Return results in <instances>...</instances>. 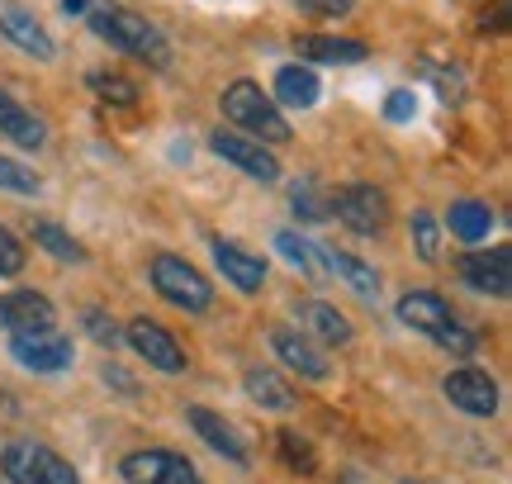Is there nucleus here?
<instances>
[{"label":"nucleus","mask_w":512,"mask_h":484,"mask_svg":"<svg viewBox=\"0 0 512 484\" xmlns=\"http://www.w3.org/2000/svg\"><path fill=\"white\" fill-rule=\"evenodd\" d=\"M456 276L475 290V295H494L503 299L508 295V280H512V252L508 247H494V252H465L456 261Z\"/></svg>","instance_id":"nucleus-11"},{"label":"nucleus","mask_w":512,"mask_h":484,"mask_svg":"<svg viewBox=\"0 0 512 484\" xmlns=\"http://www.w3.org/2000/svg\"><path fill=\"white\" fill-rule=\"evenodd\" d=\"M294 53H299V62H328V67H351V62H366L370 48L361 43V38L294 34Z\"/></svg>","instance_id":"nucleus-18"},{"label":"nucleus","mask_w":512,"mask_h":484,"mask_svg":"<svg viewBox=\"0 0 512 484\" xmlns=\"http://www.w3.org/2000/svg\"><path fill=\"white\" fill-rule=\"evenodd\" d=\"M432 337H437V347H446L451 356H475V342H479V337L470 333V328H465L460 318H451V323H441V328H437Z\"/></svg>","instance_id":"nucleus-32"},{"label":"nucleus","mask_w":512,"mask_h":484,"mask_svg":"<svg viewBox=\"0 0 512 484\" xmlns=\"http://www.w3.org/2000/svg\"><path fill=\"white\" fill-rule=\"evenodd\" d=\"M100 380H105V385H114V390L124 394V399H138V394H143V390H138V380H133L124 366H114V361L105 366V371H100Z\"/></svg>","instance_id":"nucleus-37"},{"label":"nucleus","mask_w":512,"mask_h":484,"mask_svg":"<svg viewBox=\"0 0 512 484\" xmlns=\"http://www.w3.org/2000/svg\"><path fill=\"white\" fill-rule=\"evenodd\" d=\"M223 119L247 129V138L256 143H290V124H285V110L271 100V91H261L256 81H233L223 91Z\"/></svg>","instance_id":"nucleus-2"},{"label":"nucleus","mask_w":512,"mask_h":484,"mask_svg":"<svg viewBox=\"0 0 512 484\" xmlns=\"http://www.w3.org/2000/svg\"><path fill=\"white\" fill-rule=\"evenodd\" d=\"M119 475L128 484H204L200 470L190 466L181 451H166V447L128 451L124 461H119Z\"/></svg>","instance_id":"nucleus-6"},{"label":"nucleus","mask_w":512,"mask_h":484,"mask_svg":"<svg viewBox=\"0 0 512 484\" xmlns=\"http://www.w3.org/2000/svg\"><path fill=\"white\" fill-rule=\"evenodd\" d=\"M290 200H294V214H299V219H309V224H323V219H332V214H328V200H318V195H313V181H299Z\"/></svg>","instance_id":"nucleus-33"},{"label":"nucleus","mask_w":512,"mask_h":484,"mask_svg":"<svg viewBox=\"0 0 512 484\" xmlns=\"http://www.w3.org/2000/svg\"><path fill=\"white\" fill-rule=\"evenodd\" d=\"M209 148L219 152L228 167H238L242 176H252V181H280V162L271 157V148L266 143H256V138H247V133H233V129H214L209 133Z\"/></svg>","instance_id":"nucleus-8"},{"label":"nucleus","mask_w":512,"mask_h":484,"mask_svg":"<svg viewBox=\"0 0 512 484\" xmlns=\"http://www.w3.org/2000/svg\"><path fill=\"white\" fill-rule=\"evenodd\" d=\"M403 484H427V480H403Z\"/></svg>","instance_id":"nucleus-39"},{"label":"nucleus","mask_w":512,"mask_h":484,"mask_svg":"<svg viewBox=\"0 0 512 484\" xmlns=\"http://www.w3.org/2000/svg\"><path fill=\"white\" fill-rule=\"evenodd\" d=\"M328 271H337L361 299H380V271L366 266L361 257H351V252H328Z\"/></svg>","instance_id":"nucleus-26"},{"label":"nucleus","mask_w":512,"mask_h":484,"mask_svg":"<svg viewBox=\"0 0 512 484\" xmlns=\"http://www.w3.org/2000/svg\"><path fill=\"white\" fill-rule=\"evenodd\" d=\"M86 5H91V0H62V10H67V15H81Z\"/></svg>","instance_id":"nucleus-38"},{"label":"nucleus","mask_w":512,"mask_h":484,"mask_svg":"<svg viewBox=\"0 0 512 484\" xmlns=\"http://www.w3.org/2000/svg\"><path fill=\"white\" fill-rule=\"evenodd\" d=\"M271 352L290 366V371H299L304 380H328L332 375V356L313 342V337L294 333V328H275L271 333Z\"/></svg>","instance_id":"nucleus-14"},{"label":"nucleus","mask_w":512,"mask_h":484,"mask_svg":"<svg viewBox=\"0 0 512 484\" xmlns=\"http://www.w3.org/2000/svg\"><path fill=\"white\" fill-rule=\"evenodd\" d=\"M10 356L34 375H62V371H72V361H76L72 342L57 333V328H48V333H10Z\"/></svg>","instance_id":"nucleus-7"},{"label":"nucleus","mask_w":512,"mask_h":484,"mask_svg":"<svg viewBox=\"0 0 512 484\" xmlns=\"http://www.w3.org/2000/svg\"><path fill=\"white\" fill-rule=\"evenodd\" d=\"M290 5L309 19H347L356 10V0H290Z\"/></svg>","instance_id":"nucleus-34"},{"label":"nucleus","mask_w":512,"mask_h":484,"mask_svg":"<svg viewBox=\"0 0 512 484\" xmlns=\"http://www.w3.org/2000/svg\"><path fill=\"white\" fill-rule=\"evenodd\" d=\"M275 252L290 261L294 271L304 280H323V271H328V252L318 247L313 238H304V233H294V228H285V233H275Z\"/></svg>","instance_id":"nucleus-23"},{"label":"nucleus","mask_w":512,"mask_h":484,"mask_svg":"<svg viewBox=\"0 0 512 484\" xmlns=\"http://www.w3.org/2000/svg\"><path fill=\"white\" fill-rule=\"evenodd\" d=\"M81 323H86V333H91L95 342L105 347V352L124 347V328H119V323H114V318L105 314V309H86V318H81Z\"/></svg>","instance_id":"nucleus-31"},{"label":"nucleus","mask_w":512,"mask_h":484,"mask_svg":"<svg viewBox=\"0 0 512 484\" xmlns=\"http://www.w3.org/2000/svg\"><path fill=\"white\" fill-rule=\"evenodd\" d=\"M0 328L5 333H48V328H57L53 299H43L38 290H10V295H0Z\"/></svg>","instance_id":"nucleus-12"},{"label":"nucleus","mask_w":512,"mask_h":484,"mask_svg":"<svg viewBox=\"0 0 512 484\" xmlns=\"http://www.w3.org/2000/svg\"><path fill=\"white\" fill-rule=\"evenodd\" d=\"M86 10H91L86 24L95 29V38H105L114 53H128L133 62H147L152 72H166V67H171V38L147 15L128 10V5H110V0H95Z\"/></svg>","instance_id":"nucleus-1"},{"label":"nucleus","mask_w":512,"mask_h":484,"mask_svg":"<svg viewBox=\"0 0 512 484\" xmlns=\"http://www.w3.org/2000/svg\"><path fill=\"white\" fill-rule=\"evenodd\" d=\"M147 276H152V290H157L166 304L185 309V314H204V309L214 304V280H204L200 266H190V261L176 257V252H157Z\"/></svg>","instance_id":"nucleus-3"},{"label":"nucleus","mask_w":512,"mask_h":484,"mask_svg":"<svg viewBox=\"0 0 512 484\" xmlns=\"http://www.w3.org/2000/svg\"><path fill=\"white\" fill-rule=\"evenodd\" d=\"M24 271V242L0 224V276H19Z\"/></svg>","instance_id":"nucleus-35"},{"label":"nucleus","mask_w":512,"mask_h":484,"mask_svg":"<svg viewBox=\"0 0 512 484\" xmlns=\"http://www.w3.org/2000/svg\"><path fill=\"white\" fill-rule=\"evenodd\" d=\"M441 394H446L460 413H470V418H494L498 413V380L489 371H479V366L451 371L441 380Z\"/></svg>","instance_id":"nucleus-10"},{"label":"nucleus","mask_w":512,"mask_h":484,"mask_svg":"<svg viewBox=\"0 0 512 484\" xmlns=\"http://www.w3.org/2000/svg\"><path fill=\"white\" fill-rule=\"evenodd\" d=\"M124 342L143 356L152 371H162V375H181L185 366H190V356L181 352V342L166 333V328H157L152 318H133V323L124 328Z\"/></svg>","instance_id":"nucleus-9"},{"label":"nucleus","mask_w":512,"mask_h":484,"mask_svg":"<svg viewBox=\"0 0 512 484\" xmlns=\"http://www.w3.org/2000/svg\"><path fill=\"white\" fill-rule=\"evenodd\" d=\"M214 266H219L223 280H228L233 290H242V295H256V290L266 285V261L233 238H214Z\"/></svg>","instance_id":"nucleus-15"},{"label":"nucleus","mask_w":512,"mask_h":484,"mask_svg":"<svg viewBox=\"0 0 512 484\" xmlns=\"http://www.w3.org/2000/svg\"><path fill=\"white\" fill-rule=\"evenodd\" d=\"M280 461H285L294 475H318V456H313V447L290 428H280Z\"/></svg>","instance_id":"nucleus-28"},{"label":"nucleus","mask_w":512,"mask_h":484,"mask_svg":"<svg viewBox=\"0 0 512 484\" xmlns=\"http://www.w3.org/2000/svg\"><path fill=\"white\" fill-rule=\"evenodd\" d=\"M0 470H5V480L10 484H81L72 461H62L53 447H43V442H10V447L0 451Z\"/></svg>","instance_id":"nucleus-4"},{"label":"nucleus","mask_w":512,"mask_h":484,"mask_svg":"<svg viewBox=\"0 0 512 484\" xmlns=\"http://www.w3.org/2000/svg\"><path fill=\"white\" fill-rule=\"evenodd\" d=\"M318 91H323V81H318V72L304 67V62L280 67L271 81V100L280 110H313V105H318Z\"/></svg>","instance_id":"nucleus-19"},{"label":"nucleus","mask_w":512,"mask_h":484,"mask_svg":"<svg viewBox=\"0 0 512 484\" xmlns=\"http://www.w3.org/2000/svg\"><path fill=\"white\" fill-rule=\"evenodd\" d=\"M242 385H247V399H252V404H261V409H271V413H290L294 404H299V399H294V385L285 375H275L271 366H252Z\"/></svg>","instance_id":"nucleus-22"},{"label":"nucleus","mask_w":512,"mask_h":484,"mask_svg":"<svg viewBox=\"0 0 512 484\" xmlns=\"http://www.w3.org/2000/svg\"><path fill=\"white\" fill-rule=\"evenodd\" d=\"M185 423L200 432V442H204L209 451H219L223 461H233V466H252V451H247V442H242L238 428H233V423H228L223 413L190 404V409H185Z\"/></svg>","instance_id":"nucleus-13"},{"label":"nucleus","mask_w":512,"mask_h":484,"mask_svg":"<svg viewBox=\"0 0 512 484\" xmlns=\"http://www.w3.org/2000/svg\"><path fill=\"white\" fill-rule=\"evenodd\" d=\"M413 114H418V95L389 91V100H384V119H389V124H403V119H413Z\"/></svg>","instance_id":"nucleus-36"},{"label":"nucleus","mask_w":512,"mask_h":484,"mask_svg":"<svg viewBox=\"0 0 512 484\" xmlns=\"http://www.w3.org/2000/svg\"><path fill=\"white\" fill-rule=\"evenodd\" d=\"M86 86H91L105 105H138V86L119 72H91L86 76Z\"/></svg>","instance_id":"nucleus-27"},{"label":"nucleus","mask_w":512,"mask_h":484,"mask_svg":"<svg viewBox=\"0 0 512 484\" xmlns=\"http://www.w3.org/2000/svg\"><path fill=\"white\" fill-rule=\"evenodd\" d=\"M394 314H399V323L403 328H418V333H437L441 323H451V304H446V299L437 295V290H408V295L399 299V309H394Z\"/></svg>","instance_id":"nucleus-20"},{"label":"nucleus","mask_w":512,"mask_h":484,"mask_svg":"<svg viewBox=\"0 0 512 484\" xmlns=\"http://www.w3.org/2000/svg\"><path fill=\"white\" fill-rule=\"evenodd\" d=\"M0 133L19 143V148H43L48 143V124L34 110H24L10 91H0Z\"/></svg>","instance_id":"nucleus-21"},{"label":"nucleus","mask_w":512,"mask_h":484,"mask_svg":"<svg viewBox=\"0 0 512 484\" xmlns=\"http://www.w3.org/2000/svg\"><path fill=\"white\" fill-rule=\"evenodd\" d=\"M294 318H299V333L313 337L318 347H347L351 342V323L342 318V309H332L323 299H304Z\"/></svg>","instance_id":"nucleus-17"},{"label":"nucleus","mask_w":512,"mask_h":484,"mask_svg":"<svg viewBox=\"0 0 512 484\" xmlns=\"http://www.w3.org/2000/svg\"><path fill=\"white\" fill-rule=\"evenodd\" d=\"M446 228H451L456 242H484L494 233V209L484 200H456L451 214H446Z\"/></svg>","instance_id":"nucleus-24"},{"label":"nucleus","mask_w":512,"mask_h":484,"mask_svg":"<svg viewBox=\"0 0 512 484\" xmlns=\"http://www.w3.org/2000/svg\"><path fill=\"white\" fill-rule=\"evenodd\" d=\"M328 205H332L328 214H337L351 233H384V228H389V214H394V209H389V195H384L380 186H366V181L342 186Z\"/></svg>","instance_id":"nucleus-5"},{"label":"nucleus","mask_w":512,"mask_h":484,"mask_svg":"<svg viewBox=\"0 0 512 484\" xmlns=\"http://www.w3.org/2000/svg\"><path fill=\"white\" fill-rule=\"evenodd\" d=\"M0 34L10 38L19 53L38 57V62H53V57H57L53 34H48V29H43L29 10H19V5H0Z\"/></svg>","instance_id":"nucleus-16"},{"label":"nucleus","mask_w":512,"mask_h":484,"mask_svg":"<svg viewBox=\"0 0 512 484\" xmlns=\"http://www.w3.org/2000/svg\"><path fill=\"white\" fill-rule=\"evenodd\" d=\"M0 190H10V195H38L43 176L34 167H24L19 157H0Z\"/></svg>","instance_id":"nucleus-29"},{"label":"nucleus","mask_w":512,"mask_h":484,"mask_svg":"<svg viewBox=\"0 0 512 484\" xmlns=\"http://www.w3.org/2000/svg\"><path fill=\"white\" fill-rule=\"evenodd\" d=\"M29 238H34L38 247H43L48 257H57V261H76V266L86 261V247H81V242H76L62 224H53V219H34V224H29Z\"/></svg>","instance_id":"nucleus-25"},{"label":"nucleus","mask_w":512,"mask_h":484,"mask_svg":"<svg viewBox=\"0 0 512 484\" xmlns=\"http://www.w3.org/2000/svg\"><path fill=\"white\" fill-rule=\"evenodd\" d=\"M413 242H418L422 261H441V228H437V219H432L427 209L413 214Z\"/></svg>","instance_id":"nucleus-30"}]
</instances>
